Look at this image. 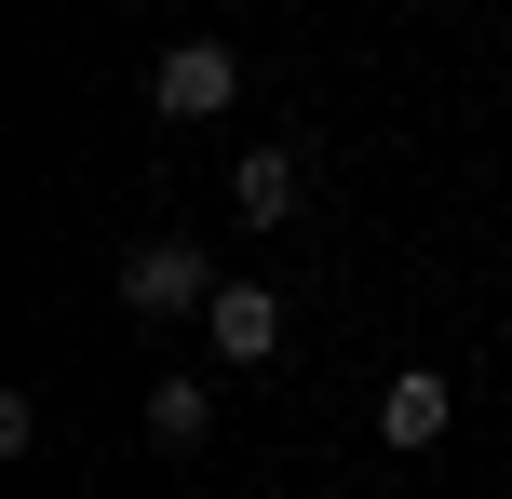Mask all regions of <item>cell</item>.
Listing matches in <instances>:
<instances>
[{
  "label": "cell",
  "mask_w": 512,
  "mask_h": 499,
  "mask_svg": "<svg viewBox=\"0 0 512 499\" xmlns=\"http://www.w3.org/2000/svg\"><path fill=\"white\" fill-rule=\"evenodd\" d=\"M149 446H162V459H203V446H216L203 378H162V392H149Z\"/></svg>",
  "instance_id": "8992f818"
},
{
  "label": "cell",
  "mask_w": 512,
  "mask_h": 499,
  "mask_svg": "<svg viewBox=\"0 0 512 499\" xmlns=\"http://www.w3.org/2000/svg\"><path fill=\"white\" fill-rule=\"evenodd\" d=\"M230 203L256 216V230H297V149H243L230 162Z\"/></svg>",
  "instance_id": "5b68a950"
},
{
  "label": "cell",
  "mask_w": 512,
  "mask_h": 499,
  "mask_svg": "<svg viewBox=\"0 0 512 499\" xmlns=\"http://www.w3.org/2000/svg\"><path fill=\"white\" fill-rule=\"evenodd\" d=\"M445 419H459V392H445V378L432 365H405V378H391V392H378V432H391V446H445Z\"/></svg>",
  "instance_id": "277c9868"
},
{
  "label": "cell",
  "mask_w": 512,
  "mask_h": 499,
  "mask_svg": "<svg viewBox=\"0 0 512 499\" xmlns=\"http://www.w3.org/2000/svg\"><path fill=\"white\" fill-rule=\"evenodd\" d=\"M230 95H243V54H230V41H176V54L149 68V108H162V122H216Z\"/></svg>",
  "instance_id": "7a4b0ae2"
},
{
  "label": "cell",
  "mask_w": 512,
  "mask_h": 499,
  "mask_svg": "<svg viewBox=\"0 0 512 499\" xmlns=\"http://www.w3.org/2000/svg\"><path fill=\"white\" fill-rule=\"evenodd\" d=\"M203 338H216V365H270V351H283V297L270 284H216Z\"/></svg>",
  "instance_id": "3957f363"
},
{
  "label": "cell",
  "mask_w": 512,
  "mask_h": 499,
  "mask_svg": "<svg viewBox=\"0 0 512 499\" xmlns=\"http://www.w3.org/2000/svg\"><path fill=\"white\" fill-rule=\"evenodd\" d=\"M122 311H149V324L216 311V257H203V243H176V230H162V243H135V257H122Z\"/></svg>",
  "instance_id": "6da1fadb"
}]
</instances>
